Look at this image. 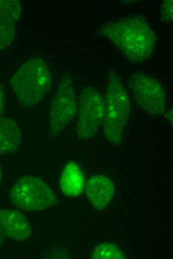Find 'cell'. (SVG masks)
<instances>
[{
    "label": "cell",
    "instance_id": "obj_1",
    "mask_svg": "<svg viewBox=\"0 0 173 259\" xmlns=\"http://www.w3.org/2000/svg\"><path fill=\"white\" fill-rule=\"evenodd\" d=\"M100 33L131 61H144L154 52L156 44L154 31L141 16H128L108 21L100 27Z\"/></svg>",
    "mask_w": 173,
    "mask_h": 259
},
{
    "label": "cell",
    "instance_id": "obj_2",
    "mask_svg": "<svg viewBox=\"0 0 173 259\" xmlns=\"http://www.w3.org/2000/svg\"><path fill=\"white\" fill-rule=\"evenodd\" d=\"M9 84L18 101L32 107L41 103L50 89L51 73L43 60L32 58L17 70Z\"/></svg>",
    "mask_w": 173,
    "mask_h": 259
},
{
    "label": "cell",
    "instance_id": "obj_3",
    "mask_svg": "<svg viewBox=\"0 0 173 259\" xmlns=\"http://www.w3.org/2000/svg\"><path fill=\"white\" fill-rule=\"evenodd\" d=\"M104 100V133L112 145L118 146L130 117L131 104L126 88L114 73L108 76Z\"/></svg>",
    "mask_w": 173,
    "mask_h": 259
},
{
    "label": "cell",
    "instance_id": "obj_4",
    "mask_svg": "<svg viewBox=\"0 0 173 259\" xmlns=\"http://www.w3.org/2000/svg\"><path fill=\"white\" fill-rule=\"evenodd\" d=\"M10 200L15 207L25 211H40L57 202L53 191L43 181L33 176H24L12 187Z\"/></svg>",
    "mask_w": 173,
    "mask_h": 259
},
{
    "label": "cell",
    "instance_id": "obj_5",
    "mask_svg": "<svg viewBox=\"0 0 173 259\" xmlns=\"http://www.w3.org/2000/svg\"><path fill=\"white\" fill-rule=\"evenodd\" d=\"M78 111L73 80L63 75L51 104L49 115V137H56L74 119Z\"/></svg>",
    "mask_w": 173,
    "mask_h": 259
},
{
    "label": "cell",
    "instance_id": "obj_6",
    "mask_svg": "<svg viewBox=\"0 0 173 259\" xmlns=\"http://www.w3.org/2000/svg\"><path fill=\"white\" fill-rule=\"evenodd\" d=\"M104 100L99 92L91 87L82 91L79 102L77 133L82 140L92 137L103 122Z\"/></svg>",
    "mask_w": 173,
    "mask_h": 259
},
{
    "label": "cell",
    "instance_id": "obj_7",
    "mask_svg": "<svg viewBox=\"0 0 173 259\" xmlns=\"http://www.w3.org/2000/svg\"><path fill=\"white\" fill-rule=\"evenodd\" d=\"M129 87L135 101L147 114L158 116L166 109L165 94L162 85L154 78L143 73L133 74Z\"/></svg>",
    "mask_w": 173,
    "mask_h": 259
},
{
    "label": "cell",
    "instance_id": "obj_8",
    "mask_svg": "<svg viewBox=\"0 0 173 259\" xmlns=\"http://www.w3.org/2000/svg\"><path fill=\"white\" fill-rule=\"evenodd\" d=\"M0 230L4 237L19 241L27 240L32 233L25 217L18 211L9 209L0 210Z\"/></svg>",
    "mask_w": 173,
    "mask_h": 259
},
{
    "label": "cell",
    "instance_id": "obj_9",
    "mask_svg": "<svg viewBox=\"0 0 173 259\" xmlns=\"http://www.w3.org/2000/svg\"><path fill=\"white\" fill-rule=\"evenodd\" d=\"M88 200L98 210L104 208L111 201L114 193V185L105 176L95 174L91 176L85 184Z\"/></svg>",
    "mask_w": 173,
    "mask_h": 259
},
{
    "label": "cell",
    "instance_id": "obj_10",
    "mask_svg": "<svg viewBox=\"0 0 173 259\" xmlns=\"http://www.w3.org/2000/svg\"><path fill=\"white\" fill-rule=\"evenodd\" d=\"M85 178L79 166L75 162L67 163L62 173L60 186L67 196L76 197L81 194L85 187Z\"/></svg>",
    "mask_w": 173,
    "mask_h": 259
},
{
    "label": "cell",
    "instance_id": "obj_11",
    "mask_svg": "<svg viewBox=\"0 0 173 259\" xmlns=\"http://www.w3.org/2000/svg\"><path fill=\"white\" fill-rule=\"evenodd\" d=\"M22 139L21 129L15 121L10 118H0V154L15 151Z\"/></svg>",
    "mask_w": 173,
    "mask_h": 259
},
{
    "label": "cell",
    "instance_id": "obj_12",
    "mask_svg": "<svg viewBox=\"0 0 173 259\" xmlns=\"http://www.w3.org/2000/svg\"><path fill=\"white\" fill-rule=\"evenodd\" d=\"M91 258L96 259H122L125 255L116 246L108 243H102L97 245L91 252Z\"/></svg>",
    "mask_w": 173,
    "mask_h": 259
},
{
    "label": "cell",
    "instance_id": "obj_13",
    "mask_svg": "<svg viewBox=\"0 0 173 259\" xmlns=\"http://www.w3.org/2000/svg\"><path fill=\"white\" fill-rule=\"evenodd\" d=\"M13 21L0 17V51L11 44L15 36Z\"/></svg>",
    "mask_w": 173,
    "mask_h": 259
},
{
    "label": "cell",
    "instance_id": "obj_14",
    "mask_svg": "<svg viewBox=\"0 0 173 259\" xmlns=\"http://www.w3.org/2000/svg\"><path fill=\"white\" fill-rule=\"evenodd\" d=\"M21 13V6L18 1L0 0V17L14 22L20 18Z\"/></svg>",
    "mask_w": 173,
    "mask_h": 259
},
{
    "label": "cell",
    "instance_id": "obj_15",
    "mask_svg": "<svg viewBox=\"0 0 173 259\" xmlns=\"http://www.w3.org/2000/svg\"><path fill=\"white\" fill-rule=\"evenodd\" d=\"M173 6L172 0H164L161 5V18L166 22H173Z\"/></svg>",
    "mask_w": 173,
    "mask_h": 259
},
{
    "label": "cell",
    "instance_id": "obj_16",
    "mask_svg": "<svg viewBox=\"0 0 173 259\" xmlns=\"http://www.w3.org/2000/svg\"><path fill=\"white\" fill-rule=\"evenodd\" d=\"M4 93L0 87V117L2 114L4 108Z\"/></svg>",
    "mask_w": 173,
    "mask_h": 259
},
{
    "label": "cell",
    "instance_id": "obj_17",
    "mask_svg": "<svg viewBox=\"0 0 173 259\" xmlns=\"http://www.w3.org/2000/svg\"><path fill=\"white\" fill-rule=\"evenodd\" d=\"M167 118L170 119V121L172 122H173V110L171 109L170 111H169L168 114Z\"/></svg>",
    "mask_w": 173,
    "mask_h": 259
},
{
    "label": "cell",
    "instance_id": "obj_18",
    "mask_svg": "<svg viewBox=\"0 0 173 259\" xmlns=\"http://www.w3.org/2000/svg\"><path fill=\"white\" fill-rule=\"evenodd\" d=\"M4 237V236H3L1 231L0 230V247L1 246V245L3 243Z\"/></svg>",
    "mask_w": 173,
    "mask_h": 259
},
{
    "label": "cell",
    "instance_id": "obj_19",
    "mask_svg": "<svg viewBox=\"0 0 173 259\" xmlns=\"http://www.w3.org/2000/svg\"><path fill=\"white\" fill-rule=\"evenodd\" d=\"M1 179V170H0V184Z\"/></svg>",
    "mask_w": 173,
    "mask_h": 259
}]
</instances>
